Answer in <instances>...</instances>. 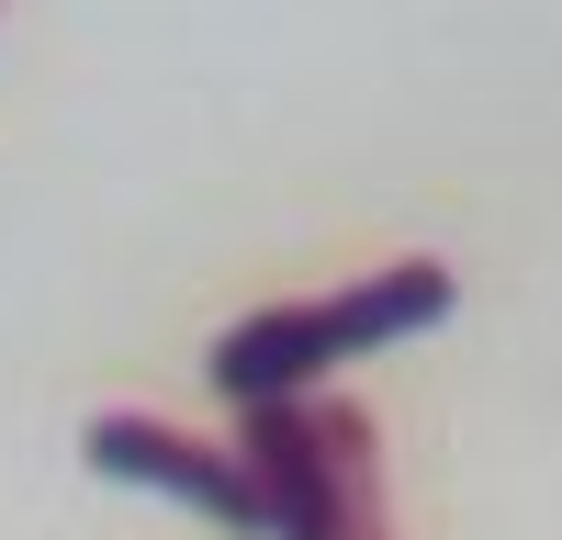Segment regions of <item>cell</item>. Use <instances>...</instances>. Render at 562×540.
I'll return each mask as SVG.
<instances>
[{
	"label": "cell",
	"mask_w": 562,
	"mask_h": 540,
	"mask_svg": "<svg viewBox=\"0 0 562 540\" xmlns=\"http://www.w3.org/2000/svg\"><path fill=\"white\" fill-rule=\"evenodd\" d=\"M79 450H90V473H113V484H158V495H180V507H203V518H225V529L259 540V484H248L237 450H214V439L169 428V417H135V405L90 417Z\"/></svg>",
	"instance_id": "obj_3"
},
{
	"label": "cell",
	"mask_w": 562,
	"mask_h": 540,
	"mask_svg": "<svg viewBox=\"0 0 562 540\" xmlns=\"http://www.w3.org/2000/svg\"><path fill=\"white\" fill-rule=\"evenodd\" d=\"M461 304V282L439 259H394V270H360L349 293H304V304H259L214 338V394L225 405H281V394H326V372L360 349H394L416 327H439Z\"/></svg>",
	"instance_id": "obj_1"
},
{
	"label": "cell",
	"mask_w": 562,
	"mask_h": 540,
	"mask_svg": "<svg viewBox=\"0 0 562 540\" xmlns=\"http://www.w3.org/2000/svg\"><path fill=\"white\" fill-rule=\"evenodd\" d=\"M237 462L259 484V540H383V450L349 394L237 405Z\"/></svg>",
	"instance_id": "obj_2"
}]
</instances>
